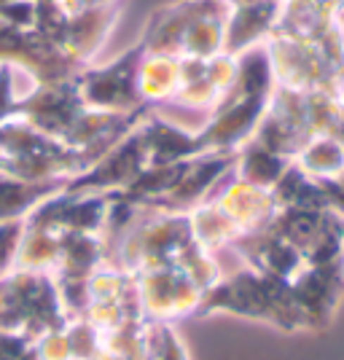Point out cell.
<instances>
[{"instance_id": "6da1fadb", "label": "cell", "mask_w": 344, "mask_h": 360, "mask_svg": "<svg viewBox=\"0 0 344 360\" xmlns=\"http://www.w3.org/2000/svg\"><path fill=\"white\" fill-rule=\"evenodd\" d=\"M234 315L250 323H264L285 333L307 330L304 315L293 288L285 280L253 269L248 264H234L224 277L205 293L199 317Z\"/></svg>"}, {"instance_id": "7a4b0ae2", "label": "cell", "mask_w": 344, "mask_h": 360, "mask_svg": "<svg viewBox=\"0 0 344 360\" xmlns=\"http://www.w3.org/2000/svg\"><path fill=\"white\" fill-rule=\"evenodd\" d=\"M68 323L54 274L11 269L0 274V330L35 342L41 333Z\"/></svg>"}, {"instance_id": "3957f363", "label": "cell", "mask_w": 344, "mask_h": 360, "mask_svg": "<svg viewBox=\"0 0 344 360\" xmlns=\"http://www.w3.org/2000/svg\"><path fill=\"white\" fill-rule=\"evenodd\" d=\"M137 307L148 323L178 326L189 317H199L205 304V288L178 266H159L135 274Z\"/></svg>"}, {"instance_id": "277c9868", "label": "cell", "mask_w": 344, "mask_h": 360, "mask_svg": "<svg viewBox=\"0 0 344 360\" xmlns=\"http://www.w3.org/2000/svg\"><path fill=\"white\" fill-rule=\"evenodd\" d=\"M208 199L215 202V207L240 231L242 240L267 231L280 212V205H277L272 188H264V186H255L250 180L240 178L234 169L226 175L224 183Z\"/></svg>"}, {"instance_id": "5b68a950", "label": "cell", "mask_w": 344, "mask_h": 360, "mask_svg": "<svg viewBox=\"0 0 344 360\" xmlns=\"http://www.w3.org/2000/svg\"><path fill=\"white\" fill-rule=\"evenodd\" d=\"M132 86L146 113L170 105L183 86V57L156 46H140L132 54Z\"/></svg>"}, {"instance_id": "8992f818", "label": "cell", "mask_w": 344, "mask_h": 360, "mask_svg": "<svg viewBox=\"0 0 344 360\" xmlns=\"http://www.w3.org/2000/svg\"><path fill=\"white\" fill-rule=\"evenodd\" d=\"M299 301L307 330H326L344 301V261L326 266H307L291 283Z\"/></svg>"}, {"instance_id": "52a82bcc", "label": "cell", "mask_w": 344, "mask_h": 360, "mask_svg": "<svg viewBox=\"0 0 344 360\" xmlns=\"http://www.w3.org/2000/svg\"><path fill=\"white\" fill-rule=\"evenodd\" d=\"M291 165L317 183H333L344 178V140L336 132L307 137L293 153Z\"/></svg>"}, {"instance_id": "ba28073f", "label": "cell", "mask_w": 344, "mask_h": 360, "mask_svg": "<svg viewBox=\"0 0 344 360\" xmlns=\"http://www.w3.org/2000/svg\"><path fill=\"white\" fill-rule=\"evenodd\" d=\"M62 188L65 186L32 183V180H22L6 169H0V224L27 218L38 205H44L49 196H54Z\"/></svg>"}, {"instance_id": "9c48e42d", "label": "cell", "mask_w": 344, "mask_h": 360, "mask_svg": "<svg viewBox=\"0 0 344 360\" xmlns=\"http://www.w3.org/2000/svg\"><path fill=\"white\" fill-rule=\"evenodd\" d=\"M291 159H285L274 150L264 148L261 143L248 140L240 150H237V159H234V172L240 178L250 180L255 186H264V188H274V183L283 178V172L288 169Z\"/></svg>"}, {"instance_id": "30bf717a", "label": "cell", "mask_w": 344, "mask_h": 360, "mask_svg": "<svg viewBox=\"0 0 344 360\" xmlns=\"http://www.w3.org/2000/svg\"><path fill=\"white\" fill-rule=\"evenodd\" d=\"M146 360H191L189 345L180 336L178 326L148 323V352Z\"/></svg>"}, {"instance_id": "8fae6325", "label": "cell", "mask_w": 344, "mask_h": 360, "mask_svg": "<svg viewBox=\"0 0 344 360\" xmlns=\"http://www.w3.org/2000/svg\"><path fill=\"white\" fill-rule=\"evenodd\" d=\"M65 333H68V342H70V352L73 360H91L100 347H103V336L97 333V328L91 326L87 317H68L65 323Z\"/></svg>"}, {"instance_id": "7c38bea8", "label": "cell", "mask_w": 344, "mask_h": 360, "mask_svg": "<svg viewBox=\"0 0 344 360\" xmlns=\"http://www.w3.org/2000/svg\"><path fill=\"white\" fill-rule=\"evenodd\" d=\"M32 355H35V360H73L65 326L41 333V336L32 342Z\"/></svg>"}, {"instance_id": "4fadbf2b", "label": "cell", "mask_w": 344, "mask_h": 360, "mask_svg": "<svg viewBox=\"0 0 344 360\" xmlns=\"http://www.w3.org/2000/svg\"><path fill=\"white\" fill-rule=\"evenodd\" d=\"M25 231V218L22 221H6L0 224V274H8L16 266V253Z\"/></svg>"}, {"instance_id": "5bb4252c", "label": "cell", "mask_w": 344, "mask_h": 360, "mask_svg": "<svg viewBox=\"0 0 344 360\" xmlns=\"http://www.w3.org/2000/svg\"><path fill=\"white\" fill-rule=\"evenodd\" d=\"M0 360H35L32 342L19 333L0 330Z\"/></svg>"}, {"instance_id": "9a60e30c", "label": "cell", "mask_w": 344, "mask_h": 360, "mask_svg": "<svg viewBox=\"0 0 344 360\" xmlns=\"http://www.w3.org/2000/svg\"><path fill=\"white\" fill-rule=\"evenodd\" d=\"M342 261H344V258H342Z\"/></svg>"}]
</instances>
